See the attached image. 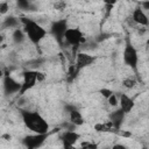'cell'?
<instances>
[{
	"label": "cell",
	"mask_w": 149,
	"mask_h": 149,
	"mask_svg": "<svg viewBox=\"0 0 149 149\" xmlns=\"http://www.w3.org/2000/svg\"><path fill=\"white\" fill-rule=\"evenodd\" d=\"M20 114H21V119H22L23 125L31 133H36V134H49L50 126H49L48 121L38 112L22 109L20 112Z\"/></svg>",
	"instance_id": "cell-1"
},
{
	"label": "cell",
	"mask_w": 149,
	"mask_h": 149,
	"mask_svg": "<svg viewBox=\"0 0 149 149\" xmlns=\"http://www.w3.org/2000/svg\"><path fill=\"white\" fill-rule=\"evenodd\" d=\"M21 24L22 29L27 35V38L29 42L34 45H38L48 35V30L37 23L36 21L29 19V17H21Z\"/></svg>",
	"instance_id": "cell-2"
},
{
	"label": "cell",
	"mask_w": 149,
	"mask_h": 149,
	"mask_svg": "<svg viewBox=\"0 0 149 149\" xmlns=\"http://www.w3.org/2000/svg\"><path fill=\"white\" fill-rule=\"evenodd\" d=\"M44 79V74L37 70H26L22 74V81H21V90H20V95H23L28 91H30L38 81Z\"/></svg>",
	"instance_id": "cell-3"
},
{
	"label": "cell",
	"mask_w": 149,
	"mask_h": 149,
	"mask_svg": "<svg viewBox=\"0 0 149 149\" xmlns=\"http://www.w3.org/2000/svg\"><path fill=\"white\" fill-rule=\"evenodd\" d=\"M122 59H123V63L129 66L132 70L134 71H137V65H139V54H137V50L136 48L130 43L129 40L126 41V44H125V49H123V52H122Z\"/></svg>",
	"instance_id": "cell-4"
},
{
	"label": "cell",
	"mask_w": 149,
	"mask_h": 149,
	"mask_svg": "<svg viewBox=\"0 0 149 149\" xmlns=\"http://www.w3.org/2000/svg\"><path fill=\"white\" fill-rule=\"evenodd\" d=\"M64 42L68 45L72 47L74 50V48H79L85 42V37H84L83 31L79 28L69 27L64 35Z\"/></svg>",
	"instance_id": "cell-5"
},
{
	"label": "cell",
	"mask_w": 149,
	"mask_h": 149,
	"mask_svg": "<svg viewBox=\"0 0 149 149\" xmlns=\"http://www.w3.org/2000/svg\"><path fill=\"white\" fill-rule=\"evenodd\" d=\"M68 28H69V26H68V21L65 19L56 20L50 24V34L54 36V38L56 40V42L58 44L64 43V35H65V31Z\"/></svg>",
	"instance_id": "cell-6"
},
{
	"label": "cell",
	"mask_w": 149,
	"mask_h": 149,
	"mask_svg": "<svg viewBox=\"0 0 149 149\" xmlns=\"http://www.w3.org/2000/svg\"><path fill=\"white\" fill-rule=\"evenodd\" d=\"M48 135L49 134H36V133H33V134H29L26 137H23L22 143H23V146L26 148H29V149L38 148L47 141Z\"/></svg>",
	"instance_id": "cell-7"
},
{
	"label": "cell",
	"mask_w": 149,
	"mask_h": 149,
	"mask_svg": "<svg viewBox=\"0 0 149 149\" xmlns=\"http://www.w3.org/2000/svg\"><path fill=\"white\" fill-rule=\"evenodd\" d=\"M95 62V57L88 52H85V51H79L77 52L76 55V59H74V65L79 69V70H83L90 65H92L93 63Z\"/></svg>",
	"instance_id": "cell-8"
},
{
	"label": "cell",
	"mask_w": 149,
	"mask_h": 149,
	"mask_svg": "<svg viewBox=\"0 0 149 149\" xmlns=\"http://www.w3.org/2000/svg\"><path fill=\"white\" fill-rule=\"evenodd\" d=\"M79 139H80V134L77 133L74 129H65L61 135V140L65 148L73 147L77 143V141H79Z\"/></svg>",
	"instance_id": "cell-9"
},
{
	"label": "cell",
	"mask_w": 149,
	"mask_h": 149,
	"mask_svg": "<svg viewBox=\"0 0 149 149\" xmlns=\"http://www.w3.org/2000/svg\"><path fill=\"white\" fill-rule=\"evenodd\" d=\"M132 20L135 24H137L140 27H148L149 26V17L141 6H137L134 8V10L132 13Z\"/></svg>",
	"instance_id": "cell-10"
},
{
	"label": "cell",
	"mask_w": 149,
	"mask_h": 149,
	"mask_svg": "<svg viewBox=\"0 0 149 149\" xmlns=\"http://www.w3.org/2000/svg\"><path fill=\"white\" fill-rule=\"evenodd\" d=\"M3 91L6 94H15L20 93L21 90V83L12 78L10 76H5L3 77Z\"/></svg>",
	"instance_id": "cell-11"
},
{
	"label": "cell",
	"mask_w": 149,
	"mask_h": 149,
	"mask_svg": "<svg viewBox=\"0 0 149 149\" xmlns=\"http://www.w3.org/2000/svg\"><path fill=\"white\" fill-rule=\"evenodd\" d=\"M119 107L126 113H130L134 107H135V101L133 98H130L128 94L126 93H120L119 94Z\"/></svg>",
	"instance_id": "cell-12"
},
{
	"label": "cell",
	"mask_w": 149,
	"mask_h": 149,
	"mask_svg": "<svg viewBox=\"0 0 149 149\" xmlns=\"http://www.w3.org/2000/svg\"><path fill=\"white\" fill-rule=\"evenodd\" d=\"M69 121L73 123L76 127H80L84 125V116L81 112L76 107H69Z\"/></svg>",
	"instance_id": "cell-13"
},
{
	"label": "cell",
	"mask_w": 149,
	"mask_h": 149,
	"mask_svg": "<svg viewBox=\"0 0 149 149\" xmlns=\"http://www.w3.org/2000/svg\"><path fill=\"white\" fill-rule=\"evenodd\" d=\"M125 116H126V113L120 107L118 109L113 111L109 114V121H112V123L114 125V127H115L116 130L120 129V127H121V125H122V122L125 120Z\"/></svg>",
	"instance_id": "cell-14"
},
{
	"label": "cell",
	"mask_w": 149,
	"mask_h": 149,
	"mask_svg": "<svg viewBox=\"0 0 149 149\" xmlns=\"http://www.w3.org/2000/svg\"><path fill=\"white\" fill-rule=\"evenodd\" d=\"M94 130L99 132V133H108V132H113L116 130L114 125L112 123V121H106V122H98L94 125Z\"/></svg>",
	"instance_id": "cell-15"
},
{
	"label": "cell",
	"mask_w": 149,
	"mask_h": 149,
	"mask_svg": "<svg viewBox=\"0 0 149 149\" xmlns=\"http://www.w3.org/2000/svg\"><path fill=\"white\" fill-rule=\"evenodd\" d=\"M27 38V35L26 33L23 31V29H20V28H15L13 34H12V40L15 44H21L24 40Z\"/></svg>",
	"instance_id": "cell-16"
},
{
	"label": "cell",
	"mask_w": 149,
	"mask_h": 149,
	"mask_svg": "<svg viewBox=\"0 0 149 149\" xmlns=\"http://www.w3.org/2000/svg\"><path fill=\"white\" fill-rule=\"evenodd\" d=\"M136 85H137V80H136V78H135L134 76H128V77L123 78V80H122V86H123L125 88L132 90V88H134Z\"/></svg>",
	"instance_id": "cell-17"
},
{
	"label": "cell",
	"mask_w": 149,
	"mask_h": 149,
	"mask_svg": "<svg viewBox=\"0 0 149 149\" xmlns=\"http://www.w3.org/2000/svg\"><path fill=\"white\" fill-rule=\"evenodd\" d=\"M19 23H21V20H17L14 16H8L3 21V27H6V28H17Z\"/></svg>",
	"instance_id": "cell-18"
},
{
	"label": "cell",
	"mask_w": 149,
	"mask_h": 149,
	"mask_svg": "<svg viewBox=\"0 0 149 149\" xmlns=\"http://www.w3.org/2000/svg\"><path fill=\"white\" fill-rule=\"evenodd\" d=\"M16 5L21 10H33V3L30 0H16Z\"/></svg>",
	"instance_id": "cell-19"
},
{
	"label": "cell",
	"mask_w": 149,
	"mask_h": 149,
	"mask_svg": "<svg viewBox=\"0 0 149 149\" xmlns=\"http://www.w3.org/2000/svg\"><path fill=\"white\" fill-rule=\"evenodd\" d=\"M106 100H107L108 105L112 106V107H118V106H119V95H116L114 92H113Z\"/></svg>",
	"instance_id": "cell-20"
},
{
	"label": "cell",
	"mask_w": 149,
	"mask_h": 149,
	"mask_svg": "<svg viewBox=\"0 0 149 149\" xmlns=\"http://www.w3.org/2000/svg\"><path fill=\"white\" fill-rule=\"evenodd\" d=\"M65 7H66V2L64 0H56L54 3V8L57 10H63L65 9Z\"/></svg>",
	"instance_id": "cell-21"
},
{
	"label": "cell",
	"mask_w": 149,
	"mask_h": 149,
	"mask_svg": "<svg viewBox=\"0 0 149 149\" xmlns=\"http://www.w3.org/2000/svg\"><path fill=\"white\" fill-rule=\"evenodd\" d=\"M8 9H9V5H8V2H7V1H2V2L0 3V14L5 15V14L8 12Z\"/></svg>",
	"instance_id": "cell-22"
},
{
	"label": "cell",
	"mask_w": 149,
	"mask_h": 149,
	"mask_svg": "<svg viewBox=\"0 0 149 149\" xmlns=\"http://www.w3.org/2000/svg\"><path fill=\"white\" fill-rule=\"evenodd\" d=\"M80 147H83V148H97V147H98V144H95V143H93V142L84 141V142H81V143H80Z\"/></svg>",
	"instance_id": "cell-23"
},
{
	"label": "cell",
	"mask_w": 149,
	"mask_h": 149,
	"mask_svg": "<svg viewBox=\"0 0 149 149\" xmlns=\"http://www.w3.org/2000/svg\"><path fill=\"white\" fill-rule=\"evenodd\" d=\"M100 93H101V95H102L104 98L107 99V98L113 93V91H111L109 88H101V90H100Z\"/></svg>",
	"instance_id": "cell-24"
},
{
	"label": "cell",
	"mask_w": 149,
	"mask_h": 149,
	"mask_svg": "<svg viewBox=\"0 0 149 149\" xmlns=\"http://www.w3.org/2000/svg\"><path fill=\"white\" fill-rule=\"evenodd\" d=\"M140 6H141L143 9H146V10H149V0H144V1H142Z\"/></svg>",
	"instance_id": "cell-25"
},
{
	"label": "cell",
	"mask_w": 149,
	"mask_h": 149,
	"mask_svg": "<svg viewBox=\"0 0 149 149\" xmlns=\"http://www.w3.org/2000/svg\"><path fill=\"white\" fill-rule=\"evenodd\" d=\"M105 5H107V6H113L115 2H116V0H101Z\"/></svg>",
	"instance_id": "cell-26"
},
{
	"label": "cell",
	"mask_w": 149,
	"mask_h": 149,
	"mask_svg": "<svg viewBox=\"0 0 149 149\" xmlns=\"http://www.w3.org/2000/svg\"><path fill=\"white\" fill-rule=\"evenodd\" d=\"M147 43H148V45H149V37H148V41H147Z\"/></svg>",
	"instance_id": "cell-27"
}]
</instances>
